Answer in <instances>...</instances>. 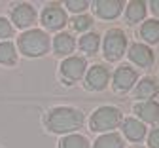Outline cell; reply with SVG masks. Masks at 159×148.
<instances>
[{
    "label": "cell",
    "mask_w": 159,
    "mask_h": 148,
    "mask_svg": "<svg viewBox=\"0 0 159 148\" xmlns=\"http://www.w3.org/2000/svg\"><path fill=\"white\" fill-rule=\"evenodd\" d=\"M84 112L74 107H53L46 112L44 123L48 131L57 135H70L84 125Z\"/></svg>",
    "instance_id": "6da1fadb"
},
{
    "label": "cell",
    "mask_w": 159,
    "mask_h": 148,
    "mask_svg": "<svg viewBox=\"0 0 159 148\" xmlns=\"http://www.w3.org/2000/svg\"><path fill=\"white\" fill-rule=\"evenodd\" d=\"M49 46H51L49 34L42 29H29L23 34H19V40H17L19 53L30 59L44 57L49 51Z\"/></svg>",
    "instance_id": "7a4b0ae2"
},
{
    "label": "cell",
    "mask_w": 159,
    "mask_h": 148,
    "mask_svg": "<svg viewBox=\"0 0 159 148\" xmlns=\"http://www.w3.org/2000/svg\"><path fill=\"white\" fill-rule=\"evenodd\" d=\"M123 122V112L117 107L112 104H104L98 107L91 118H89V127L93 133H112L114 129H117Z\"/></svg>",
    "instance_id": "3957f363"
},
{
    "label": "cell",
    "mask_w": 159,
    "mask_h": 148,
    "mask_svg": "<svg viewBox=\"0 0 159 148\" xmlns=\"http://www.w3.org/2000/svg\"><path fill=\"white\" fill-rule=\"evenodd\" d=\"M125 50H127V34L121 29H108L102 38L104 59L110 63L119 61L125 55Z\"/></svg>",
    "instance_id": "277c9868"
},
{
    "label": "cell",
    "mask_w": 159,
    "mask_h": 148,
    "mask_svg": "<svg viewBox=\"0 0 159 148\" xmlns=\"http://www.w3.org/2000/svg\"><path fill=\"white\" fill-rule=\"evenodd\" d=\"M87 72V61L85 57H80V55H70L65 57L59 65V74H61L63 82L72 86V84L80 82Z\"/></svg>",
    "instance_id": "5b68a950"
},
{
    "label": "cell",
    "mask_w": 159,
    "mask_h": 148,
    "mask_svg": "<svg viewBox=\"0 0 159 148\" xmlns=\"http://www.w3.org/2000/svg\"><path fill=\"white\" fill-rule=\"evenodd\" d=\"M40 21H42V25L44 29L48 31H59L61 32V29L68 23V19H66V12L65 8L59 4V2H49L46 4V8L42 10V15H40Z\"/></svg>",
    "instance_id": "8992f818"
},
{
    "label": "cell",
    "mask_w": 159,
    "mask_h": 148,
    "mask_svg": "<svg viewBox=\"0 0 159 148\" xmlns=\"http://www.w3.org/2000/svg\"><path fill=\"white\" fill-rule=\"evenodd\" d=\"M138 82V72L131 65H119L112 74V86L117 93L131 91Z\"/></svg>",
    "instance_id": "52a82bcc"
},
{
    "label": "cell",
    "mask_w": 159,
    "mask_h": 148,
    "mask_svg": "<svg viewBox=\"0 0 159 148\" xmlns=\"http://www.w3.org/2000/svg\"><path fill=\"white\" fill-rule=\"evenodd\" d=\"M36 17H38L36 8L29 2H19L10 12L11 25H15L17 29H27L29 31V27H32L36 23Z\"/></svg>",
    "instance_id": "ba28073f"
},
{
    "label": "cell",
    "mask_w": 159,
    "mask_h": 148,
    "mask_svg": "<svg viewBox=\"0 0 159 148\" xmlns=\"http://www.w3.org/2000/svg\"><path fill=\"white\" fill-rule=\"evenodd\" d=\"M110 82V70L104 65H93L85 72V88L89 91H102Z\"/></svg>",
    "instance_id": "9c48e42d"
},
{
    "label": "cell",
    "mask_w": 159,
    "mask_h": 148,
    "mask_svg": "<svg viewBox=\"0 0 159 148\" xmlns=\"http://www.w3.org/2000/svg\"><path fill=\"white\" fill-rule=\"evenodd\" d=\"M129 55V61L133 63V65H136L138 69H150L153 65L155 61V55H153V50L146 44H142V42H136V44H133L127 51Z\"/></svg>",
    "instance_id": "30bf717a"
},
{
    "label": "cell",
    "mask_w": 159,
    "mask_h": 148,
    "mask_svg": "<svg viewBox=\"0 0 159 148\" xmlns=\"http://www.w3.org/2000/svg\"><path fill=\"white\" fill-rule=\"evenodd\" d=\"M133 112L136 114V120H140L144 125L146 123H157L159 125V103L157 101H138Z\"/></svg>",
    "instance_id": "8fae6325"
},
{
    "label": "cell",
    "mask_w": 159,
    "mask_h": 148,
    "mask_svg": "<svg viewBox=\"0 0 159 148\" xmlns=\"http://www.w3.org/2000/svg\"><path fill=\"white\" fill-rule=\"evenodd\" d=\"M125 2L121 0H97L93 2V10L101 19H116L121 15Z\"/></svg>",
    "instance_id": "7c38bea8"
},
{
    "label": "cell",
    "mask_w": 159,
    "mask_h": 148,
    "mask_svg": "<svg viewBox=\"0 0 159 148\" xmlns=\"http://www.w3.org/2000/svg\"><path fill=\"white\" fill-rule=\"evenodd\" d=\"M157 95H159V82L155 78L144 76V78H140V82H136V86H134V99L152 101Z\"/></svg>",
    "instance_id": "4fadbf2b"
},
{
    "label": "cell",
    "mask_w": 159,
    "mask_h": 148,
    "mask_svg": "<svg viewBox=\"0 0 159 148\" xmlns=\"http://www.w3.org/2000/svg\"><path fill=\"white\" fill-rule=\"evenodd\" d=\"M51 48H53L55 55H59V57H70V53L76 50V40L70 32L61 31L51 40Z\"/></svg>",
    "instance_id": "5bb4252c"
},
{
    "label": "cell",
    "mask_w": 159,
    "mask_h": 148,
    "mask_svg": "<svg viewBox=\"0 0 159 148\" xmlns=\"http://www.w3.org/2000/svg\"><path fill=\"white\" fill-rule=\"evenodd\" d=\"M121 129L125 139H129L131 142H140L146 137V125L136 118H125L121 122Z\"/></svg>",
    "instance_id": "9a60e30c"
},
{
    "label": "cell",
    "mask_w": 159,
    "mask_h": 148,
    "mask_svg": "<svg viewBox=\"0 0 159 148\" xmlns=\"http://www.w3.org/2000/svg\"><path fill=\"white\" fill-rule=\"evenodd\" d=\"M148 4L142 2V0H131V2L125 4V19H127V23L129 25H136V23H140V21H144L146 17V8Z\"/></svg>",
    "instance_id": "2e32d148"
},
{
    "label": "cell",
    "mask_w": 159,
    "mask_h": 148,
    "mask_svg": "<svg viewBox=\"0 0 159 148\" xmlns=\"http://www.w3.org/2000/svg\"><path fill=\"white\" fill-rule=\"evenodd\" d=\"M140 38L150 44H159V21L157 19H146L140 25Z\"/></svg>",
    "instance_id": "e0dca14e"
},
{
    "label": "cell",
    "mask_w": 159,
    "mask_h": 148,
    "mask_svg": "<svg viewBox=\"0 0 159 148\" xmlns=\"http://www.w3.org/2000/svg\"><path fill=\"white\" fill-rule=\"evenodd\" d=\"M78 46L85 55H95L98 51V48H101V36L97 32H85V34L80 36Z\"/></svg>",
    "instance_id": "ac0fdd59"
},
{
    "label": "cell",
    "mask_w": 159,
    "mask_h": 148,
    "mask_svg": "<svg viewBox=\"0 0 159 148\" xmlns=\"http://www.w3.org/2000/svg\"><path fill=\"white\" fill-rule=\"evenodd\" d=\"M17 63V48L13 42L4 40L0 42V65L4 67H13Z\"/></svg>",
    "instance_id": "d6986e66"
},
{
    "label": "cell",
    "mask_w": 159,
    "mask_h": 148,
    "mask_svg": "<svg viewBox=\"0 0 159 148\" xmlns=\"http://www.w3.org/2000/svg\"><path fill=\"white\" fill-rule=\"evenodd\" d=\"M93 148H123V137L116 131L104 133L93 142Z\"/></svg>",
    "instance_id": "ffe728a7"
},
{
    "label": "cell",
    "mask_w": 159,
    "mask_h": 148,
    "mask_svg": "<svg viewBox=\"0 0 159 148\" xmlns=\"http://www.w3.org/2000/svg\"><path fill=\"white\" fill-rule=\"evenodd\" d=\"M89 146H91V142L87 141V137L80 135V133H70L59 141L57 148H89Z\"/></svg>",
    "instance_id": "44dd1931"
},
{
    "label": "cell",
    "mask_w": 159,
    "mask_h": 148,
    "mask_svg": "<svg viewBox=\"0 0 159 148\" xmlns=\"http://www.w3.org/2000/svg\"><path fill=\"white\" fill-rule=\"evenodd\" d=\"M72 29L78 31V32H87L91 27H93V17L87 15V13H80V15H74L72 17Z\"/></svg>",
    "instance_id": "7402d4cb"
},
{
    "label": "cell",
    "mask_w": 159,
    "mask_h": 148,
    "mask_svg": "<svg viewBox=\"0 0 159 148\" xmlns=\"http://www.w3.org/2000/svg\"><path fill=\"white\" fill-rule=\"evenodd\" d=\"M11 36H13V25L6 17L0 15V42H4V40H8Z\"/></svg>",
    "instance_id": "603a6c76"
},
{
    "label": "cell",
    "mask_w": 159,
    "mask_h": 148,
    "mask_svg": "<svg viewBox=\"0 0 159 148\" xmlns=\"http://www.w3.org/2000/svg\"><path fill=\"white\" fill-rule=\"evenodd\" d=\"M65 6H66L70 12H74L76 15H80V13H84V12L87 10L89 2H85V0H66Z\"/></svg>",
    "instance_id": "cb8c5ba5"
},
{
    "label": "cell",
    "mask_w": 159,
    "mask_h": 148,
    "mask_svg": "<svg viewBox=\"0 0 159 148\" xmlns=\"http://www.w3.org/2000/svg\"><path fill=\"white\" fill-rule=\"evenodd\" d=\"M148 146L150 148H159V125H155V127L150 131V135H148Z\"/></svg>",
    "instance_id": "d4e9b609"
},
{
    "label": "cell",
    "mask_w": 159,
    "mask_h": 148,
    "mask_svg": "<svg viewBox=\"0 0 159 148\" xmlns=\"http://www.w3.org/2000/svg\"><path fill=\"white\" fill-rule=\"evenodd\" d=\"M150 10L153 12L155 17H159V0H153V2H150Z\"/></svg>",
    "instance_id": "484cf974"
},
{
    "label": "cell",
    "mask_w": 159,
    "mask_h": 148,
    "mask_svg": "<svg viewBox=\"0 0 159 148\" xmlns=\"http://www.w3.org/2000/svg\"><path fill=\"white\" fill-rule=\"evenodd\" d=\"M134 148H144V146H134Z\"/></svg>",
    "instance_id": "4316f807"
}]
</instances>
